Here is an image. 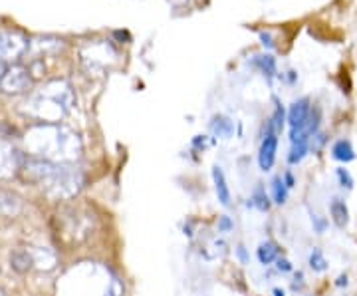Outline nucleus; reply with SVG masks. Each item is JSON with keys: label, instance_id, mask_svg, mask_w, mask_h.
I'll return each instance as SVG.
<instances>
[{"label": "nucleus", "instance_id": "nucleus-15", "mask_svg": "<svg viewBox=\"0 0 357 296\" xmlns=\"http://www.w3.org/2000/svg\"><path fill=\"white\" fill-rule=\"evenodd\" d=\"M252 203H255L260 211H268V207H270V201H268L266 193L258 187L255 191V197H252Z\"/></svg>", "mask_w": 357, "mask_h": 296}, {"label": "nucleus", "instance_id": "nucleus-17", "mask_svg": "<svg viewBox=\"0 0 357 296\" xmlns=\"http://www.w3.org/2000/svg\"><path fill=\"white\" fill-rule=\"evenodd\" d=\"M276 262H278V271H282V272L292 271V265H290V260H288V258L278 257V260H276Z\"/></svg>", "mask_w": 357, "mask_h": 296}, {"label": "nucleus", "instance_id": "nucleus-4", "mask_svg": "<svg viewBox=\"0 0 357 296\" xmlns=\"http://www.w3.org/2000/svg\"><path fill=\"white\" fill-rule=\"evenodd\" d=\"M213 181H215V191H217L218 201L222 203L225 207L230 205V189L229 185H227V177H225V173H222V169L213 168Z\"/></svg>", "mask_w": 357, "mask_h": 296}, {"label": "nucleus", "instance_id": "nucleus-19", "mask_svg": "<svg viewBox=\"0 0 357 296\" xmlns=\"http://www.w3.org/2000/svg\"><path fill=\"white\" fill-rule=\"evenodd\" d=\"M312 223H316V227H318L319 232L326 229V223H324V221H319L318 215H312Z\"/></svg>", "mask_w": 357, "mask_h": 296}, {"label": "nucleus", "instance_id": "nucleus-3", "mask_svg": "<svg viewBox=\"0 0 357 296\" xmlns=\"http://www.w3.org/2000/svg\"><path fill=\"white\" fill-rule=\"evenodd\" d=\"M312 114V105L307 98H302L298 102H294L288 110V124L292 129H300L307 121V117Z\"/></svg>", "mask_w": 357, "mask_h": 296}, {"label": "nucleus", "instance_id": "nucleus-18", "mask_svg": "<svg viewBox=\"0 0 357 296\" xmlns=\"http://www.w3.org/2000/svg\"><path fill=\"white\" fill-rule=\"evenodd\" d=\"M218 229H220V231H230V229H232V223H230L229 217H220Z\"/></svg>", "mask_w": 357, "mask_h": 296}, {"label": "nucleus", "instance_id": "nucleus-21", "mask_svg": "<svg viewBox=\"0 0 357 296\" xmlns=\"http://www.w3.org/2000/svg\"><path fill=\"white\" fill-rule=\"evenodd\" d=\"M337 284H340V286H344V284H347V276H340V281H337Z\"/></svg>", "mask_w": 357, "mask_h": 296}, {"label": "nucleus", "instance_id": "nucleus-10", "mask_svg": "<svg viewBox=\"0 0 357 296\" xmlns=\"http://www.w3.org/2000/svg\"><path fill=\"white\" fill-rule=\"evenodd\" d=\"M13 76L6 77L4 88L6 91H22L28 86V77L24 76V72H10Z\"/></svg>", "mask_w": 357, "mask_h": 296}, {"label": "nucleus", "instance_id": "nucleus-11", "mask_svg": "<svg viewBox=\"0 0 357 296\" xmlns=\"http://www.w3.org/2000/svg\"><path fill=\"white\" fill-rule=\"evenodd\" d=\"M255 64L264 72V76L272 77L276 74V60L270 54H262V56H255Z\"/></svg>", "mask_w": 357, "mask_h": 296}, {"label": "nucleus", "instance_id": "nucleus-8", "mask_svg": "<svg viewBox=\"0 0 357 296\" xmlns=\"http://www.w3.org/2000/svg\"><path fill=\"white\" fill-rule=\"evenodd\" d=\"M332 155L337 161H345V163H347V161H351V159L356 157V151H354L351 143L347 142V140H340V142L333 143Z\"/></svg>", "mask_w": 357, "mask_h": 296}, {"label": "nucleus", "instance_id": "nucleus-1", "mask_svg": "<svg viewBox=\"0 0 357 296\" xmlns=\"http://www.w3.org/2000/svg\"><path fill=\"white\" fill-rule=\"evenodd\" d=\"M34 173L50 191L62 197L74 195L79 189V177L70 169L54 168L48 163H34Z\"/></svg>", "mask_w": 357, "mask_h": 296}, {"label": "nucleus", "instance_id": "nucleus-5", "mask_svg": "<svg viewBox=\"0 0 357 296\" xmlns=\"http://www.w3.org/2000/svg\"><path fill=\"white\" fill-rule=\"evenodd\" d=\"M330 215H332V221L340 229H344L345 225L349 223V211H347L345 201H342V199H333L330 203Z\"/></svg>", "mask_w": 357, "mask_h": 296}, {"label": "nucleus", "instance_id": "nucleus-16", "mask_svg": "<svg viewBox=\"0 0 357 296\" xmlns=\"http://www.w3.org/2000/svg\"><path fill=\"white\" fill-rule=\"evenodd\" d=\"M337 179H340L342 187H345V189H351V187H354V177H351L349 171H345V169H337Z\"/></svg>", "mask_w": 357, "mask_h": 296}, {"label": "nucleus", "instance_id": "nucleus-12", "mask_svg": "<svg viewBox=\"0 0 357 296\" xmlns=\"http://www.w3.org/2000/svg\"><path fill=\"white\" fill-rule=\"evenodd\" d=\"M272 197H274V203L276 205H284L286 203V199H288V187H286V183L282 177H276V179L272 181Z\"/></svg>", "mask_w": 357, "mask_h": 296}, {"label": "nucleus", "instance_id": "nucleus-23", "mask_svg": "<svg viewBox=\"0 0 357 296\" xmlns=\"http://www.w3.org/2000/svg\"><path fill=\"white\" fill-rule=\"evenodd\" d=\"M197 2H199V4H204V2H206V0H197Z\"/></svg>", "mask_w": 357, "mask_h": 296}, {"label": "nucleus", "instance_id": "nucleus-22", "mask_svg": "<svg viewBox=\"0 0 357 296\" xmlns=\"http://www.w3.org/2000/svg\"><path fill=\"white\" fill-rule=\"evenodd\" d=\"M274 296H284V290H280V288H274Z\"/></svg>", "mask_w": 357, "mask_h": 296}, {"label": "nucleus", "instance_id": "nucleus-14", "mask_svg": "<svg viewBox=\"0 0 357 296\" xmlns=\"http://www.w3.org/2000/svg\"><path fill=\"white\" fill-rule=\"evenodd\" d=\"M310 267L316 272H324L328 269V260L321 255L319 249H314V251H312V255H310Z\"/></svg>", "mask_w": 357, "mask_h": 296}, {"label": "nucleus", "instance_id": "nucleus-13", "mask_svg": "<svg viewBox=\"0 0 357 296\" xmlns=\"http://www.w3.org/2000/svg\"><path fill=\"white\" fill-rule=\"evenodd\" d=\"M307 149H310V142H298L292 143V149H290V155H288V161L290 163H300L304 157H306Z\"/></svg>", "mask_w": 357, "mask_h": 296}, {"label": "nucleus", "instance_id": "nucleus-20", "mask_svg": "<svg viewBox=\"0 0 357 296\" xmlns=\"http://www.w3.org/2000/svg\"><path fill=\"white\" fill-rule=\"evenodd\" d=\"M282 179H284V183H286V187H288V189H292V187H294V177H292V173H286V175H284Z\"/></svg>", "mask_w": 357, "mask_h": 296}, {"label": "nucleus", "instance_id": "nucleus-2", "mask_svg": "<svg viewBox=\"0 0 357 296\" xmlns=\"http://www.w3.org/2000/svg\"><path fill=\"white\" fill-rule=\"evenodd\" d=\"M276 151H278V133L266 128L264 140H262V145H260V154H258V163H260L262 171L272 169L274 161H276Z\"/></svg>", "mask_w": 357, "mask_h": 296}, {"label": "nucleus", "instance_id": "nucleus-6", "mask_svg": "<svg viewBox=\"0 0 357 296\" xmlns=\"http://www.w3.org/2000/svg\"><path fill=\"white\" fill-rule=\"evenodd\" d=\"M256 255H258V260H260L262 265H270V262L278 260L280 249H278V245H276V243H272V241H266V243H262V245L258 246Z\"/></svg>", "mask_w": 357, "mask_h": 296}, {"label": "nucleus", "instance_id": "nucleus-9", "mask_svg": "<svg viewBox=\"0 0 357 296\" xmlns=\"http://www.w3.org/2000/svg\"><path fill=\"white\" fill-rule=\"evenodd\" d=\"M10 262H13V269L18 272H26L32 269V257L26 253V251H16L13 257H10Z\"/></svg>", "mask_w": 357, "mask_h": 296}, {"label": "nucleus", "instance_id": "nucleus-7", "mask_svg": "<svg viewBox=\"0 0 357 296\" xmlns=\"http://www.w3.org/2000/svg\"><path fill=\"white\" fill-rule=\"evenodd\" d=\"M211 129H213V133H215L217 138L227 140V138L232 135V131H234V124L230 121L229 117L217 116L215 119H213V124H211Z\"/></svg>", "mask_w": 357, "mask_h": 296}]
</instances>
